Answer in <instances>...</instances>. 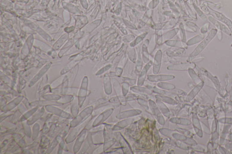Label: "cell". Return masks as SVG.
<instances>
[{
  "mask_svg": "<svg viewBox=\"0 0 232 154\" xmlns=\"http://www.w3.org/2000/svg\"><path fill=\"white\" fill-rule=\"evenodd\" d=\"M217 31H218V29H212L211 30L210 33L208 34V36L201 42V43L198 45L193 52L190 55L189 58H188V61H191L192 60L197 56L201 52H202V51L211 42V41L214 38L217 34Z\"/></svg>",
  "mask_w": 232,
  "mask_h": 154,
  "instance_id": "6da1fadb",
  "label": "cell"
},
{
  "mask_svg": "<svg viewBox=\"0 0 232 154\" xmlns=\"http://www.w3.org/2000/svg\"><path fill=\"white\" fill-rule=\"evenodd\" d=\"M208 8L210 10V14L213 15L214 18H216L218 21H220L226 24L228 26V28L230 29L232 34V22L231 21V20L226 17L223 14L219 12L216 10H213L210 7H208Z\"/></svg>",
  "mask_w": 232,
  "mask_h": 154,
  "instance_id": "7a4b0ae2",
  "label": "cell"
},
{
  "mask_svg": "<svg viewBox=\"0 0 232 154\" xmlns=\"http://www.w3.org/2000/svg\"><path fill=\"white\" fill-rule=\"evenodd\" d=\"M208 20L215 27H216L218 29L223 31V32L225 33L228 35H229V36H231L232 35V33H231V31L228 29V28L224 24L219 21L218 20L217 21L216 19H215V18H213L212 16H209L208 17Z\"/></svg>",
  "mask_w": 232,
  "mask_h": 154,
  "instance_id": "3957f363",
  "label": "cell"
},
{
  "mask_svg": "<svg viewBox=\"0 0 232 154\" xmlns=\"http://www.w3.org/2000/svg\"><path fill=\"white\" fill-rule=\"evenodd\" d=\"M205 37V35L204 34L197 35L196 36H195L194 38H192L190 40H189L188 42L187 43V45L190 46V45L196 44V43L203 40Z\"/></svg>",
  "mask_w": 232,
  "mask_h": 154,
  "instance_id": "277c9868",
  "label": "cell"
},
{
  "mask_svg": "<svg viewBox=\"0 0 232 154\" xmlns=\"http://www.w3.org/2000/svg\"><path fill=\"white\" fill-rule=\"evenodd\" d=\"M193 7H194V9H195L198 15L200 17V18L202 19L203 21L205 22L208 21L207 16L204 14L203 11L201 10H200L199 8L195 3H193Z\"/></svg>",
  "mask_w": 232,
  "mask_h": 154,
  "instance_id": "5b68a950",
  "label": "cell"
},
{
  "mask_svg": "<svg viewBox=\"0 0 232 154\" xmlns=\"http://www.w3.org/2000/svg\"><path fill=\"white\" fill-rule=\"evenodd\" d=\"M190 73L191 76H192V78H193L194 81L198 84V83H200L201 82V80H200V78L197 76L196 74L195 73L194 70H192V69H190Z\"/></svg>",
  "mask_w": 232,
  "mask_h": 154,
  "instance_id": "8992f818",
  "label": "cell"
},
{
  "mask_svg": "<svg viewBox=\"0 0 232 154\" xmlns=\"http://www.w3.org/2000/svg\"><path fill=\"white\" fill-rule=\"evenodd\" d=\"M205 3L207 4L208 7H210L211 8H214L216 9H220V8L222 7V4L220 3H214L212 2H211V1H205Z\"/></svg>",
  "mask_w": 232,
  "mask_h": 154,
  "instance_id": "52a82bcc",
  "label": "cell"
},
{
  "mask_svg": "<svg viewBox=\"0 0 232 154\" xmlns=\"http://www.w3.org/2000/svg\"><path fill=\"white\" fill-rule=\"evenodd\" d=\"M210 23H206L200 29V32L202 34H205L208 32L210 27Z\"/></svg>",
  "mask_w": 232,
  "mask_h": 154,
  "instance_id": "ba28073f",
  "label": "cell"
},
{
  "mask_svg": "<svg viewBox=\"0 0 232 154\" xmlns=\"http://www.w3.org/2000/svg\"><path fill=\"white\" fill-rule=\"evenodd\" d=\"M200 8H201V10L203 11L207 15H209L210 14V10H209V8L206 6V5L205 4H202L201 5Z\"/></svg>",
  "mask_w": 232,
  "mask_h": 154,
  "instance_id": "9c48e42d",
  "label": "cell"
},
{
  "mask_svg": "<svg viewBox=\"0 0 232 154\" xmlns=\"http://www.w3.org/2000/svg\"><path fill=\"white\" fill-rule=\"evenodd\" d=\"M217 34V36H218V38L219 40H221L222 39V34L221 30H219V29H218Z\"/></svg>",
  "mask_w": 232,
  "mask_h": 154,
  "instance_id": "30bf717a",
  "label": "cell"
},
{
  "mask_svg": "<svg viewBox=\"0 0 232 154\" xmlns=\"http://www.w3.org/2000/svg\"><path fill=\"white\" fill-rule=\"evenodd\" d=\"M226 147L228 149L232 151V144H228L226 146Z\"/></svg>",
  "mask_w": 232,
  "mask_h": 154,
  "instance_id": "8fae6325",
  "label": "cell"
},
{
  "mask_svg": "<svg viewBox=\"0 0 232 154\" xmlns=\"http://www.w3.org/2000/svg\"><path fill=\"white\" fill-rule=\"evenodd\" d=\"M204 0H197V3L199 6H201L203 4Z\"/></svg>",
  "mask_w": 232,
  "mask_h": 154,
  "instance_id": "7c38bea8",
  "label": "cell"
},
{
  "mask_svg": "<svg viewBox=\"0 0 232 154\" xmlns=\"http://www.w3.org/2000/svg\"><path fill=\"white\" fill-rule=\"evenodd\" d=\"M230 98H231V100L232 101V87L231 89V92H230Z\"/></svg>",
  "mask_w": 232,
  "mask_h": 154,
  "instance_id": "4fadbf2b",
  "label": "cell"
},
{
  "mask_svg": "<svg viewBox=\"0 0 232 154\" xmlns=\"http://www.w3.org/2000/svg\"><path fill=\"white\" fill-rule=\"evenodd\" d=\"M229 138H230V140L232 141V134L230 135Z\"/></svg>",
  "mask_w": 232,
  "mask_h": 154,
  "instance_id": "5bb4252c",
  "label": "cell"
},
{
  "mask_svg": "<svg viewBox=\"0 0 232 154\" xmlns=\"http://www.w3.org/2000/svg\"><path fill=\"white\" fill-rule=\"evenodd\" d=\"M192 1L193 2V3H195V1H196V0H192Z\"/></svg>",
  "mask_w": 232,
  "mask_h": 154,
  "instance_id": "9a60e30c",
  "label": "cell"
},
{
  "mask_svg": "<svg viewBox=\"0 0 232 154\" xmlns=\"http://www.w3.org/2000/svg\"><path fill=\"white\" fill-rule=\"evenodd\" d=\"M231 47H232V44H231Z\"/></svg>",
  "mask_w": 232,
  "mask_h": 154,
  "instance_id": "2e32d148",
  "label": "cell"
}]
</instances>
